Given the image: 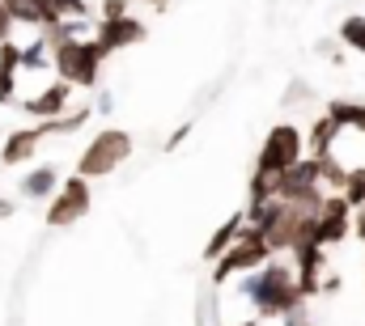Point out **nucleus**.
Masks as SVG:
<instances>
[{"label": "nucleus", "instance_id": "obj_29", "mask_svg": "<svg viewBox=\"0 0 365 326\" xmlns=\"http://www.w3.org/2000/svg\"><path fill=\"white\" fill-rule=\"evenodd\" d=\"M225 326H264V318H242V322H225Z\"/></svg>", "mask_w": 365, "mask_h": 326}, {"label": "nucleus", "instance_id": "obj_25", "mask_svg": "<svg viewBox=\"0 0 365 326\" xmlns=\"http://www.w3.org/2000/svg\"><path fill=\"white\" fill-rule=\"evenodd\" d=\"M191 136V123H182V127H175L170 132V140H166V153H175V149H182V140Z\"/></svg>", "mask_w": 365, "mask_h": 326}, {"label": "nucleus", "instance_id": "obj_6", "mask_svg": "<svg viewBox=\"0 0 365 326\" xmlns=\"http://www.w3.org/2000/svg\"><path fill=\"white\" fill-rule=\"evenodd\" d=\"M90 204H93L90 178L73 174V178H64L60 191L51 195V204H47V225H51V229H68V225H77V221L90 212Z\"/></svg>", "mask_w": 365, "mask_h": 326}, {"label": "nucleus", "instance_id": "obj_16", "mask_svg": "<svg viewBox=\"0 0 365 326\" xmlns=\"http://www.w3.org/2000/svg\"><path fill=\"white\" fill-rule=\"evenodd\" d=\"M90 115H98V110H93V106H81V110L60 115V119H38V127H43L47 136H73V132H81V127L90 123Z\"/></svg>", "mask_w": 365, "mask_h": 326}, {"label": "nucleus", "instance_id": "obj_5", "mask_svg": "<svg viewBox=\"0 0 365 326\" xmlns=\"http://www.w3.org/2000/svg\"><path fill=\"white\" fill-rule=\"evenodd\" d=\"M302 157H306V132L297 123H276L264 140V149H259V157H255V169L259 174H284Z\"/></svg>", "mask_w": 365, "mask_h": 326}, {"label": "nucleus", "instance_id": "obj_19", "mask_svg": "<svg viewBox=\"0 0 365 326\" xmlns=\"http://www.w3.org/2000/svg\"><path fill=\"white\" fill-rule=\"evenodd\" d=\"M349 174H353V165H344L336 153L323 157V186H327V191H344V186H349Z\"/></svg>", "mask_w": 365, "mask_h": 326}, {"label": "nucleus", "instance_id": "obj_28", "mask_svg": "<svg viewBox=\"0 0 365 326\" xmlns=\"http://www.w3.org/2000/svg\"><path fill=\"white\" fill-rule=\"evenodd\" d=\"M13 212H17V204H13V199H4V195H0V221H9V216H13Z\"/></svg>", "mask_w": 365, "mask_h": 326}, {"label": "nucleus", "instance_id": "obj_7", "mask_svg": "<svg viewBox=\"0 0 365 326\" xmlns=\"http://www.w3.org/2000/svg\"><path fill=\"white\" fill-rule=\"evenodd\" d=\"M306 208H297V204H284V199H276V212L272 221L264 225V238L272 246V254H293V246L302 238V225H306Z\"/></svg>", "mask_w": 365, "mask_h": 326}, {"label": "nucleus", "instance_id": "obj_26", "mask_svg": "<svg viewBox=\"0 0 365 326\" xmlns=\"http://www.w3.org/2000/svg\"><path fill=\"white\" fill-rule=\"evenodd\" d=\"M340 293V275L331 271V275H323V288H319V297H336Z\"/></svg>", "mask_w": 365, "mask_h": 326}, {"label": "nucleus", "instance_id": "obj_20", "mask_svg": "<svg viewBox=\"0 0 365 326\" xmlns=\"http://www.w3.org/2000/svg\"><path fill=\"white\" fill-rule=\"evenodd\" d=\"M21 60H26V43H0V73L4 77H17L21 73Z\"/></svg>", "mask_w": 365, "mask_h": 326}, {"label": "nucleus", "instance_id": "obj_24", "mask_svg": "<svg viewBox=\"0 0 365 326\" xmlns=\"http://www.w3.org/2000/svg\"><path fill=\"white\" fill-rule=\"evenodd\" d=\"M13 26H17V21H13V13H9V4L0 0V43H9V34H13Z\"/></svg>", "mask_w": 365, "mask_h": 326}, {"label": "nucleus", "instance_id": "obj_4", "mask_svg": "<svg viewBox=\"0 0 365 326\" xmlns=\"http://www.w3.org/2000/svg\"><path fill=\"white\" fill-rule=\"evenodd\" d=\"M102 60H106V47L98 38H68L56 47V77L68 85H81V89H93L102 77Z\"/></svg>", "mask_w": 365, "mask_h": 326}, {"label": "nucleus", "instance_id": "obj_10", "mask_svg": "<svg viewBox=\"0 0 365 326\" xmlns=\"http://www.w3.org/2000/svg\"><path fill=\"white\" fill-rule=\"evenodd\" d=\"M47 140V132L34 123V127H21V132H9L4 136V149H0V162L4 165H26L34 153H38V144Z\"/></svg>", "mask_w": 365, "mask_h": 326}, {"label": "nucleus", "instance_id": "obj_13", "mask_svg": "<svg viewBox=\"0 0 365 326\" xmlns=\"http://www.w3.org/2000/svg\"><path fill=\"white\" fill-rule=\"evenodd\" d=\"M242 225H247V212H234L230 221H221L217 229H212V238H208V246H204V263H217L230 246L238 242V233H242Z\"/></svg>", "mask_w": 365, "mask_h": 326}, {"label": "nucleus", "instance_id": "obj_1", "mask_svg": "<svg viewBox=\"0 0 365 326\" xmlns=\"http://www.w3.org/2000/svg\"><path fill=\"white\" fill-rule=\"evenodd\" d=\"M238 297L251 301V310H255L264 322H280V318L306 310V301H310V297L302 293V284H297V267L284 263V258H272V263H264L259 271H251V275L242 280Z\"/></svg>", "mask_w": 365, "mask_h": 326}, {"label": "nucleus", "instance_id": "obj_23", "mask_svg": "<svg viewBox=\"0 0 365 326\" xmlns=\"http://www.w3.org/2000/svg\"><path fill=\"white\" fill-rule=\"evenodd\" d=\"M128 4L132 0H102L98 9H102V17H128Z\"/></svg>", "mask_w": 365, "mask_h": 326}, {"label": "nucleus", "instance_id": "obj_3", "mask_svg": "<svg viewBox=\"0 0 365 326\" xmlns=\"http://www.w3.org/2000/svg\"><path fill=\"white\" fill-rule=\"evenodd\" d=\"M132 132H123V127H102L98 136H93L90 144L81 149V157H77V174L81 178H106V174H115L119 165L132 157Z\"/></svg>", "mask_w": 365, "mask_h": 326}, {"label": "nucleus", "instance_id": "obj_15", "mask_svg": "<svg viewBox=\"0 0 365 326\" xmlns=\"http://www.w3.org/2000/svg\"><path fill=\"white\" fill-rule=\"evenodd\" d=\"M38 9H43V30H47L64 17H90L93 4L90 0H38Z\"/></svg>", "mask_w": 365, "mask_h": 326}, {"label": "nucleus", "instance_id": "obj_18", "mask_svg": "<svg viewBox=\"0 0 365 326\" xmlns=\"http://www.w3.org/2000/svg\"><path fill=\"white\" fill-rule=\"evenodd\" d=\"M340 43H344L349 51L365 56V17H361V13H357V17H344V21H340Z\"/></svg>", "mask_w": 365, "mask_h": 326}, {"label": "nucleus", "instance_id": "obj_14", "mask_svg": "<svg viewBox=\"0 0 365 326\" xmlns=\"http://www.w3.org/2000/svg\"><path fill=\"white\" fill-rule=\"evenodd\" d=\"M327 115H331L344 132L365 136V102H353V98H331V102H327Z\"/></svg>", "mask_w": 365, "mask_h": 326}, {"label": "nucleus", "instance_id": "obj_8", "mask_svg": "<svg viewBox=\"0 0 365 326\" xmlns=\"http://www.w3.org/2000/svg\"><path fill=\"white\" fill-rule=\"evenodd\" d=\"M145 34H149V26H145L140 17H132V13H128V17H102V21L93 26V38L106 47V56L145 43Z\"/></svg>", "mask_w": 365, "mask_h": 326}, {"label": "nucleus", "instance_id": "obj_22", "mask_svg": "<svg viewBox=\"0 0 365 326\" xmlns=\"http://www.w3.org/2000/svg\"><path fill=\"white\" fill-rule=\"evenodd\" d=\"M9 102H17V77L0 73V106H9Z\"/></svg>", "mask_w": 365, "mask_h": 326}, {"label": "nucleus", "instance_id": "obj_27", "mask_svg": "<svg viewBox=\"0 0 365 326\" xmlns=\"http://www.w3.org/2000/svg\"><path fill=\"white\" fill-rule=\"evenodd\" d=\"M353 233H357V242L365 246V204L357 208V216H353Z\"/></svg>", "mask_w": 365, "mask_h": 326}, {"label": "nucleus", "instance_id": "obj_30", "mask_svg": "<svg viewBox=\"0 0 365 326\" xmlns=\"http://www.w3.org/2000/svg\"><path fill=\"white\" fill-rule=\"evenodd\" d=\"M140 4H153V9H166L170 0H140Z\"/></svg>", "mask_w": 365, "mask_h": 326}, {"label": "nucleus", "instance_id": "obj_17", "mask_svg": "<svg viewBox=\"0 0 365 326\" xmlns=\"http://www.w3.org/2000/svg\"><path fill=\"white\" fill-rule=\"evenodd\" d=\"M4 4H9V13H13L17 26L43 30V9H38V0H4Z\"/></svg>", "mask_w": 365, "mask_h": 326}, {"label": "nucleus", "instance_id": "obj_9", "mask_svg": "<svg viewBox=\"0 0 365 326\" xmlns=\"http://www.w3.org/2000/svg\"><path fill=\"white\" fill-rule=\"evenodd\" d=\"M73 89H77V85H68V81L56 77L51 85H43L34 98H26L21 110H26L34 123H38V119H60V115H68V106H73Z\"/></svg>", "mask_w": 365, "mask_h": 326}, {"label": "nucleus", "instance_id": "obj_2", "mask_svg": "<svg viewBox=\"0 0 365 326\" xmlns=\"http://www.w3.org/2000/svg\"><path fill=\"white\" fill-rule=\"evenodd\" d=\"M272 246L264 238V229H255V225H242V233H238V242L230 246L217 263H212V284L221 288V284H230L234 275H251V271H259L264 263H272Z\"/></svg>", "mask_w": 365, "mask_h": 326}, {"label": "nucleus", "instance_id": "obj_11", "mask_svg": "<svg viewBox=\"0 0 365 326\" xmlns=\"http://www.w3.org/2000/svg\"><path fill=\"white\" fill-rule=\"evenodd\" d=\"M340 123L323 110L314 123H310V132H306V157H331L336 153V140H340Z\"/></svg>", "mask_w": 365, "mask_h": 326}, {"label": "nucleus", "instance_id": "obj_21", "mask_svg": "<svg viewBox=\"0 0 365 326\" xmlns=\"http://www.w3.org/2000/svg\"><path fill=\"white\" fill-rule=\"evenodd\" d=\"M344 199H349L353 208H361V204H365V165H353L349 186H344Z\"/></svg>", "mask_w": 365, "mask_h": 326}, {"label": "nucleus", "instance_id": "obj_12", "mask_svg": "<svg viewBox=\"0 0 365 326\" xmlns=\"http://www.w3.org/2000/svg\"><path fill=\"white\" fill-rule=\"evenodd\" d=\"M17 191H21L26 199H51V195L60 191V169H56V165H34V169L17 182Z\"/></svg>", "mask_w": 365, "mask_h": 326}]
</instances>
